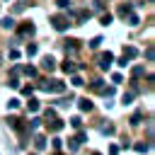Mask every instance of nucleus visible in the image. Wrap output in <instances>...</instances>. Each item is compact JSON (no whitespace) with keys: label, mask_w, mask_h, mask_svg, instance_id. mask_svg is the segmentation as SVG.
Here are the masks:
<instances>
[{"label":"nucleus","mask_w":155,"mask_h":155,"mask_svg":"<svg viewBox=\"0 0 155 155\" xmlns=\"http://www.w3.org/2000/svg\"><path fill=\"white\" fill-rule=\"evenodd\" d=\"M39 124H41V119H31V124H29V126H31V131H34V128H39Z\"/></svg>","instance_id":"nucleus-34"},{"label":"nucleus","mask_w":155,"mask_h":155,"mask_svg":"<svg viewBox=\"0 0 155 155\" xmlns=\"http://www.w3.org/2000/svg\"><path fill=\"white\" fill-rule=\"evenodd\" d=\"M61 145H63V143H61V138H53V148H56V150H61Z\"/></svg>","instance_id":"nucleus-36"},{"label":"nucleus","mask_w":155,"mask_h":155,"mask_svg":"<svg viewBox=\"0 0 155 155\" xmlns=\"http://www.w3.org/2000/svg\"><path fill=\"white\" fill-rule=\"evenodd\" d=\"M29 111H39V99L29 97Z\"/></svg>","instance_id":"nucleus-17"},{"label":"nucleus","mask_w":155,"mask_h":155,"mask_svg":"<svg viewBox=\"0 0 155 155\" xmlns=\"http://www.w3.org/2000/svg\"><path fill=\"white\" fill-rule=\"evenodd\" d=\"M0 24H2L5 29H12V27H15V19H12V17H2V22H0Z\"/></svg>","instance_id":"nucleus-11"},{"label":"nucleus","mask_w":155,"mask_h":155,"mask_svg":"<svg viewBox=\"0 0 155 155\" xmlns=\"http://www.w3.org/2000/svg\"><path fill=\"white\" fill-rule=\"evenodd\" d=\"M36 51H39V46L36 44H27V56L31 58V56H36Z\"/></svg>","instance_id":"nucleus-12"},{"label":"nucleus","mask_w":155,"mask_h":155,"mask_svg":"<svg viewBox=\"0 0 155 155\" xmlns=\"http://www.w3.org/2000/svg\"><path fill=\"white\" fill-rule=\"evenodd\" d=\"M56 5H58L61 10H65V7H70V0H56Z\"/></svg>","instance_id":"nucleus-26"},{"label":"nucleus","mask_w":155,"mask_h":155,"mask_svg":"<svg viewBox=\"0 0 155 155\" xmlns=\"http://www.w3.org/2000/svg\"><path fill=\"white\" fill-rule=\"evenodd\" d=\"M0 65H2V56H0Z\"/></svg>","instance_id":"nucleus-37"},{"label":"nucleus","mask_w":155,"mask_h":155,"mask_svg":"<svg viewBox=\"0 0 155 155\" xmlns=\"http://www.w3.org/2000/svg\"><path fill=\"white\" fill-rule=\"evenodd\" d=\"M102 82H104V80H94V82L90 85V90H94V92H102V90H104V85H102Z\"/></svg>","instance_id":"nucleus-14"},{"label":"nucleus","mask_w":155,"mask_h":155,"mask_svg":"<svg viewBox=\"0 0 155 155\" xmlns=\"http://www.w3.org/2000/svg\"><path fill=\"white\" fill-rule=\"evenodd\" d=\"M34 31H36V29H34V24H31V22H24V24L19 27V34H22V36H27V34L31 36Z\"/></svg>","instance_id":"nucleus-5"},{"label":"nucleus","mask_w":155,"mask_h":155,"mask_svg":"<svg viewBox=\"0 0 155 155\" xmlns=\"http://www.w3.org/2000/svg\"><path fill=\"white\" fill-rule=\"evenodd\" d=\"M70 102H73V97H68V99H58V102H56V104H58V107H68V104H70Z\"/></svg>","instance_id":"nucleus-31"},{"label":"nucleus","mask_w":155,"mask_h":155,"mask_svg":"<svg viewBox=\"0 0 155 155\" xmlns=\"http://www.w3.org/2000/svg\"><path fill=\"white\" fill-rule=\"evenodd\" d=\"M136 150L138 153H148L150 150V143H136Z\"/></svg>","instance_id":"nucleus-18"},{"label":"nucleus","mask_w":155,"mask_h":155,"mask_svg":"<svg viewBox=\"0 0 155 155\" xmlns=\"http://www.w3.org/2000/svg\"><path fill=\"white\" fill-rule=\"evenodd\" d=\"M44 116H46V121H51V119H56V111H53V109H46Z\"/></svg>","instance_id":"nucleus-24"},{"label":"nucleus","mask_w":155,"mask_h":155,"mask_svg":"<svg viewBox=\"0 0 155 155\" xmlns=\"http://www.w3.org/2000/svg\"><path fill=\"white\" fill-rule=\"evenodd\" d=\"M111 63H114V53H111V51H104V53L97 56V65H99L102 70H109Z\"/></svg>","instance_id":"nucleus-1"},{"label":"nucleus","mask_w":155,"mask_h":155,"mask_svg":"<svg viewBox=\"0 0 155 155\" xmlns=\"http://www.w3.org/2000/svg\"><path fill=\"white\" fill-rule=\"evenodd\" d=\"M24 7H27V0H17V2H15V7H12V12H22Z\"/></svg>","instance_id":"nucleus-15"},{"label":"nucleus","mask_w":155,"mask_h":155,"mask_svg":"<svg viewBox=\"0 0 155 155\" xmlns=\"http://www.w3.org/2000/svg\"><path fill=\"white\" fill-rule=\"evenodd\" d=\"M61 68H63V73H68V75H73V73H75V70H78V68H80V65H75V63H73V61H65V63H63V65H61Z\"/></svg>","instance_id":"nucleus-7"},{"label":"nucleus","mask_w":155,"mask_h":155,"mask_svg":"<svg viewBox=\"0 0 155 155\" xmlns=\"http://www.w3.org/2000/svg\"><path fill=\"white\" fill-rule=\"evenodd\" d=\"M99 44H102V39H99V36H94V39H92V41H90V48H97V46H99Z\"/></svg>","instance_id":"nucleus-28"},{"label":"nucleus","mask_w":155,"mask_h":155,"mask_svg":"<svg viewBox=\"0 0 155 155\" xmlns=\"http://www.w3.org/2000/svg\"><path fill=\"white\" fill-rule=\"evenodd\" d=\"M126 17H128V24H131V27H136V24H138V15H133V12H128Z\"/></svg>","instance_id":"nucleus-19"},{"label":"nucleus","mask_w":155,"mask_h":155,"mask_svg":"<svg viewBox=\"0 0 155 155\" xmlns=\"http://www.w3.org/2000/svg\"><path fill=\"white\" fill-rule=\"evenodd\" d=\"M70 124H73L75 128H80V126H82V119H80V116H73V119H70Z\"/></svg>","instance_id":"nucleus-25"},{"label":"nucleus","mask_w":155,"mask_h":155,"mask_svg":"<svg viewBox=\"0 0 155 155\" xmlns=\"http://www.w3.org/2000/svg\"><path fill=\"white\" fill-rule=\"evenodd\" d=\"M48 126H51V131H61V128H63L65 124H63L61 119H51V124H48Z\"/></svg>","instance_id":"nucleus-8"},{"label":"nucleus","mask_w":155,"mask_h":155,"mask_svg":"<svg viewBox=\"0 0 155 155\" xmlns=\"http://www.w3.org/2000/svg\"><path fill=\"white\" fill-rule=\"evenodd\" d=\"M31 155H36V153H31Z\"/></svg>","instance_id":"nucleus-39"},{"label":"nucleus","mask_w":155,"mask_h":155,"mask_svg":"<svg viewBox=\"0 0 155 155\" xmlns=\"http://www.w3.org/2000/svg\"><path fill=\"white\" fill-rule=\"evenodd\" d=\"M128 12H131V5H121V7H119V17H124V19H126V15H128Z\"/></svg>","instance_id":"nucleus-16"},{"label":"nucleus","mask_w":155,"mask_h":155,"mask_svg":"<svg viewBox=\"0 0 155 155\" xmlns=\"http://www.w3.org/2000/svg\"><path fill=\"white\" fill-rule=\"evenodd\" d=\"M34 145H36V150H44V148H46V138H44V136H36V138H34Z\"/></svg>","instance_id":"nucleus-9"},{"label":"nucleus","mask_w":155,"mask_h":155,"mask_svg":"<svg viewBox=\"0 0 155 155\" xmlns=\"http://www.w3.org/2000/svg\"><path fill=\"white\" fill-rule=\"evenodd\" d=\"M41 68H44V70H48V73H51V70H56V61H53V58H51V56H46V58H44V61H41Z\"/></svg>","instance_id":"nucleus-6"},{"label":"nucleus","mask_w":155,"mask_h":155,"mask_svg":"<svg viewBox=\"0 0 155 155\" xmlns=\"http://www.w3.org/2000/svg\"><path fill=\"white\" fill-rule=\"evenodd\" d=\"M145 58H148V61H153V58H155V48H153V46H148V48H145Z\"/></svg>","instance_id":"nucleus-22"},{"label":"nucleus","mask_w":155,"mask_h":155,"mask_svg":"<svg viewBox=\"0 0 155 155\" xmlns=\"http://www.w3.org/2000/svg\"><path fill=\"white\" fill-rule=\"evenodd\" d=\"M41 90H46V92H63L65 90V85L61 82V80H46V82H41Z\"/></svg>","instance_id":"nucleus-3"},{"label":"nucleus","mask_w":155,"mask_h":155,"mask_svg":"<svg viewBox=\"0 0 155 155\" xmlns=\"http://www.w3.org/2000/svg\"><path fill=\"white\" fill-rule=\"evenodd\" d=\"M70 82H73L75 87H80V85H85V82H82V78H80V75H75V73H73V80H70Z\"/></svg>","instance_id":"nucleus-23"},{"label":"nucleus","mask_w":155,"mask_h":155,"mask_svg":"<svg viewBox=\"0 0 155 155\" xmlns=\"http://www.w3.org/2000/svg\"><path fill=\"white\" fill-rule=\"evenodd\" d=\"M131 124H140V114H133L131 116Z\"/></svg>","instance_id":"nucleus-35"},{"label":"nucleus","mask_w":155,"mask_h":155,"mask_svg":"<svg viewBox=\"0 0 155 155\" xmlns=\"http://www.w3.org/2000/svg\"><path fill=\"white\" fill-rule=\"evenodd\" d=\"M92 155H99V153H92Z\"/></svg>","instance_id":"nucleus-38"},{"label":"nucleus","mask_w":155,"mask_h":155,"mask_svg":"<svg viewBox=\"0 0 155 155\" xmlns=\"http://www.w3.org/2000/svg\"><path fill=\"white\" fill-rule=\"evenodd\" d=\"M51 24L56 27V31H65V29L70 27V22H68L65 15H53V17H51Z\"/></svg>","instance_id":"nucleus-2"},{"label":"nucleus","mask_w":155,"mask_h":155,"mask_svg":"<svg viewBox=\"0 0 155 155\" xmlns=\"http://www.w3.org/2000/svg\"><path fill=\"white\" fill-rule=\"evenodd\" d=\"M111 19H114V17H111L109 12H107V15H102V24H111Z\"/></svg>","instance_id":"nucleus-27"},{"label":"nucleus","mask_w":155,"mask_h":155,"mask_svg":"<svg viewBox=\"0 0 155 155\" xmlns=\"http://www.w3.org/2000/svg\"><path fill=\"white\" fill-rule=\"evenodd\" d=\"M133 97H136V92H133V90H131V92H126V94H124V104H131V102H133Z\"/></svg>","instance_id":"nucleus-20"},{"label":"nucleus","mask_w":155,"mask_h":155,"mask_svg":"<svg viewBox=\"0 0 155 155\" xmlns=\"http://www.w3.org/2000/svg\"><path fill=\"white\" fill-rule=\"evenodd\" d=\"M7 85H10V87H19V80H17V75H12V78H10V82H7Z\"/></svg>","instance_id":"nucleus-30"},{"label":"nucleus","mask_w":155,"mask_h":155,"mask_svg":"<svg viewBox=\"0 0 155 155\" xmlns=\"http://www.w3.org/2000/svg\"><path fill=\"white\" fill-rule=\"evenodd\" d=\"M136 56H138V48H136V46H126V48H124V58H126L128 63H131Z\"/></svg>","instance_id":"nucleus-4"},{"label":"nucleus","mask_w":155,"mask_h":155,"mask_svg":"<svg viewBox=\"0 0 155 155\" xmlns=\"http://www.w3.org/2000/svg\"><path fill=\"white\" fill-rule=\"evenodd\" d=\"M24 73H27L29 78H36V75H39V70H36L34 65H24Z\"/></svg>","instance_id":"nucleus-13"},{"label":"nucleus","mask_w":155,"mask_h":155,"mask_svg":"<svg viewBox=\"0 0 155 155\" xmlns=\"http://www.w3.org/2000/svg\"><path fill=\"white\" fill-rule=\"evenodd\" d=\"M17 107H19V99H10L7 102V109H17Z\"/></svg>","instance_id":"nucleus-32"},{"label":"nucleus","mask_w":155,"mask_h":155,"mask_svg":"<svg viewBox=\"0 0 155 155\" xmlns=\"http://www.w3.org/2000/svg\"><path fill=\"white\" fill-rule=\"evenodd\" d=\"M140 75H143V65H136L133 68V78H140Z\"/></svg>","instance_id":"nucleus-29"},{"label":"nucleus","mask_w":155,"mask_h":155,"mask_svg":"<svg viewBox=\"0 0 155 155\" xmlns=\"http://www.w3.org/2000/svg\"><path fill=\"white\" fill-rule=\"evenodd\" d=\"M78 107H80L82 111H90V109H92V102H90V99H80V102H78Z\"/></svg>","instance_id":"nucleus-10"},{"label":"nucleus","mask_w":155,"mask_h":155,"mask_svg":"<svg viewBox=\"0 0 155 155\" xmlns=\"http://www.w3.org/2000/svg\"><path fill=\"white\" fill-rule=\"evenodd\" d=\"M10 58H12V61H17V58H19V51H17V48H12V51H10Z\"/></svg>","instance_id":"nucleus-33"},{"label":"nucleus","mask_w":155,"mask_h":155,"mask_svg":"<svg viewBox=\"0 0 155 155\" xmlns=\"http://www.w3.org/2000/svg\"><path fill=\"white\" fill-rule=\"evenodd\" d=\"M85 138H87V136H85V133H82V131H80V133H78V136H75V138H70V140H73V143H75V145H80V143H82V140H85Z\"/></svg>","instance_id":"nucleus-21"}]
</instances>
